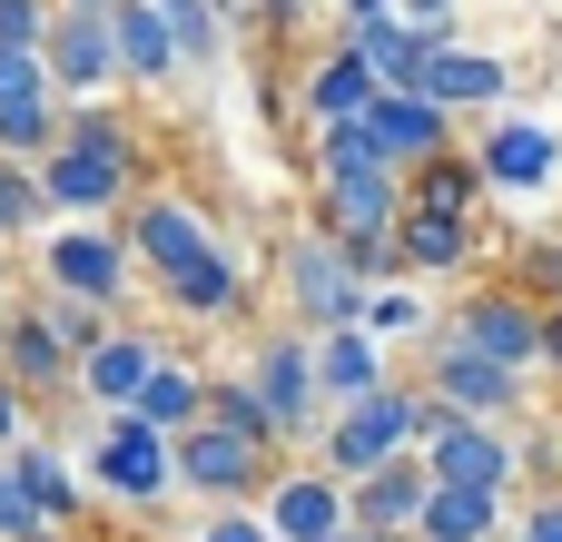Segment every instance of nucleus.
<instances>
[{
  "label": "nucleus",
  "mask_w": 562,
  "mask_h": 542,
  "mask_svg": "<svg viewBox=\"0 0 562 542\" xmlns=\"http://www.w3.org/2000/svg\"><path fill=\"white\" fill-rule=\"evenodd\" d=\"M138 138H128V118L109 109V99H79V109H59V138H49V158H40V188H49V207L59 217H119L138 188Z\"/></svg>",
  "instance_id": "1"
},
{
  "label": "nucleus",
  "mask_w": 562,
  "mask_h": 542,
  "mask_svg": "<svg viewBox=\"0 0 562 542\" xmlns=\"http://www.w3.org/2000/svg\"><path fill=\"white\" fill-rule=\"evenodd\" d=\"M30 257H40V286L79 296V306H128V286H138V257H128V237L109 217H89V227L59 217V227L30 237Z\"/></svg>",
  "instance_id": "2"
},
{
  "label": "nucleus",
  "mask_w": 562,
  "mask_h": 542,
  "mask_svg": "<svg viewBox=\"0 0 562 542\" xmlns=\"http://www.w3.org/2000/svg\"><path fill=\"white\" fill-rule=\"evenodd\" d=\"M277 296H286V326H296V336H336V326L366 316V286L346 276V257H336L326 227H296V237L277 247Z\"/></svg>",
  "instance_id": "3"
},
{
  "label": "nucleus",
  "mask_w": 562,
  "mask_h": 542,
  "mask_svg": "<svg viewBox=\"0 0 562 542\" xmlns=\"http://www.w3.org/2000/svg\"><path fill=\"white\" fill-rule=\"evenodd\" d=\"M168 474H178V494H198V504H257L267 494V444H247V434H227V425H188V434H168Z\"/></svg>",
  "instance_id": "4"
},
{
  "label": "nucleus",
  "mask_w": 562,
  "mask_h": 542,
  "mask_svg": "<svg viewBox=\"0 0 562 542\" xmlns=\"http://www.w3.org/2000/svg\"><path fill=\"white\" fill-rule=\"evenodd\" d=\"M119 237H128V257H138V276H148V286L217 247V227H207V207H198L188 188H138V197L119 207Z\"/></svg>",
  "instance_id": "5"
},
{
  "label": "nucleus",
  "mask_w": 562,
  "mask_h": 542,
  "mask_svg": "<svg viewBox=\"0 0 562 542\" xmlns=\"http://www.w3.org/2000/svg\"><path fill=\"white\" fill-rule=\"evenodd\" d=\"M89 484L109 494V504H168L178 494V474H168V434L158 425H138V415H99V434H89Z\"/></svg>",
  "instance_id": "6"
},
{
  "label": "nucleus",
  "mask_w": 562,
  "mask_h": 542,
  "mask_svg": "<svg viewBox=\"0 0 562 542\" xmlns=\"http://www.w3.org/2000/svg\"><path fill=\"white\" fill-rule=\"evenodd\" d=\"M237 375L257 385V405H267V434H277V444H296V434H316V425H326V405H316V346H306L296 326H277Z\"/></svg>",
  "instance_id": "7"
},
{
  "label": "nucleus",
  "mask_w": 562,
  "mask_h": 542,
  "mask_svg": "<svg viewBox=\"0 0 562 542\" xmlns=\"http://www.w3.org/2000/svg\"><path fill=\"white\" fill-rule=\"evenodd\" d=\"M425 346H435V355H425V395H435L454 425H504V415L524 405V375H514V365H494V355L454 346L445 326H435Z\"/></svg>",
  "instance_id": "8"
},
{
  "label": "nucleus",
  "mask_w": 562,
  "mask_h": 542,
  "mask_svg": "<svg viewBox=\"0 0 562 542\" xmlns=\"http://www.w3.org/2000/svg\"><path fill=\"white\" fill-rule=\"evenodd\" d=\"M40 69H49V99L79 109V99H109L119 79V49H109V10H49V39H40Z\"/></svg>",
  "instance_id": "9"
},
{
  "label": "nucleus",
  "mask_w": 562,
  "mask_h": 542,
  "mask_svg": "<svg viewBox=\"0 0 562 542\" xmlns=\"http://www.w3.org/2000/svg\"><path fill=\"white\" fill-rule=\"evenodd\" d=\"M454 346H474V355H494V365H543V306H524V296H504V286H484V296H464L454 316H435Z\"/></svg>",
  "instance_id": "10"
},
{
  "label": "nucleus",
  "mask_w": 562,
  "mask_h": 542,
  "mask_svg": "<svg viewBox=\"0 0 562 542\" xmlns=\"http://www.w3.org/2000/svg\"><path fill=\"white\" fill-rule=\"evenodd\" d=\"M257 513H267L277 542H336L346 533V484L316 474V464H277L267 494H257Z\"/></svg>",
  "instance_id": "11"
},
{
  "label": "nucleus",
  "mask_w": 562,
  "mask_h": 542,
  "mask_svg": "<svg viewBox=\"0 0 562 542\" xmlns=\"http://www.w3.org/2000/svg\"><path fill=\"white\" fill-rule=\"evenodd\" d=\"M346 49L366 59V79H375V89H425V59L445 49V20L375 10V20H346Z\"/></svg>",
  "instance_id": "12"
},
{
  "label": "nucleus",
  "mask_w": 562,
  "mask_h": 542,
  "mask_svg": "<svg viewBox=\"0 0 562 542\" xmlns=\"http://www.w3.org/2000/svg\"><path fill=\"white\" fill-rule=\"evenodd\" d=\"M366 138H375V158H385L395 178H415L425 158H445V148H454V118H445L425 89H375V109H366Z\"/></svg>",
  "instance_id": "13"
},
{
  "label": "nucleus",
  "mask_w": 562,
  "mask_h": 542,
  "mask_svg": "<svg viewBox=\"0 0 562 542\" xmlns=\"http://www.w3.org/2000/svg\"><path fill=\"white\" fill-rule=\"evenodd\" d=\"M415 464H425V484H464V494H504L524 474V454H514L504 425H445Z\"/></svg>",
  "instance_id": "14"
},
{
  "label": "nucleus",
  "mask_w": 562,
  "mask_h": 542,
  "mask_svg": "<svg viewBox=\"0 0 562 542\" xmlns=\"http://www.w3.org/2000/svg\"><path fill=\"white\" fill-rule=\"evenodd\" d=\"M168 346L148 336V326H109L89 355H79V375H69V395H89L99 415H128V395L148 385V365H158Z\"/></svg>",
  "instance_id": "15"
},
{
  "label": "nucleus",
  "mask_w": 562,
  "mask_h": 542,
  "mask_svg": "<svg viewBox=\"0 0 562 542\" xmlns=\"http://www.w3.org/2000/svg\"><path fill=\"white\" fill-rule=\"evenodd\" d=\"M0 375H10V385L30 395V415H40V405H59V395H69V375H79V365H69V346L40 326V306H10V316H0Z\"/></svg>",
  "instance_id": "16"
},
{
  "label": "nucleus",
  "mask_w": 562,
  "mask_h": 542,
  "mask_svg": "<svg viewBox=\"0 0 562 542\" xmlns=\"http://www.w3.org/2000/svg\"><path fill=\"white\" fill-rule=\"evenodd\" d=\"M415 513H425V464L395 454L375 474L346 484V533H385V542H415Z\"/></svg>",
  "instance_id": "17"
},
{
  "label": "nucleus",
  "mask_w": 562,
  "mask_h": 542,
  "mask_svg": "<svg viewBox=\"0 0 562 542\" xmlns=\"http://www.w3.org/2000/svg\"><path fill=\"white\" fill-rule=\"evenodd\" d=\"M464 158L484 168V197H494V188H553V178H562V138H553V128H533V118H494Z\"/></svg>",
  "instance_id": "18"
},
{
  "label": "nucleus",
  "mask_w": 562,
  "mask_h": 542,
  "mask_svg": "<svg viewBox=\"0 0 562 542\" xmlns=\"http://www.w3.org/2000/svg\"><path fill=\"white\" fill-rule=\"evenodd\" d=\"M395 217H405V178H316V227L346 247V237H395Z\"/></svg>",
  "instance_id": "19"
},
{
  "label": "nucleus",
  "mask_w": 562,
  "mask_h": 542,
  "mask_svg": "<svg viewBox=\"0 0 562 542\" xmlns=\"http://www.w3.org/2000/svg\"><path fill=\"white\" fill-rule=\"evenodd\" d=\"M158 306L188 316V326H227V316L247 306V267H237L227 247H207V257H188L178 276H158Z\"/></svg>",
  "instance_id": "20"
},
{
  "label": "nucleus",
  "mask_w": 562,
  "mask_h": 542,
  "mask_svg": "<svg viewBox=\"0 0 562 542\" xmlns=\"http://www.w3.org/2000/svg\"><path fill=\"white\" fill-rule=\"evenodd\" d=\"M316 346V405L336 415V405H366L375 385H395L385 375V346L366 336V326H336V336H306Z\"/></svg>",
  "instance_id": "21"
},
{
  "label": "nucleus",
  "mask_w": 562,
  "mask_h": 542,
  "mask_svg": "<svg viewBox=\"0 0 562 542\" xmlns=\"http://www.w3.org/2000/svg\"><path fill=\"white\" fill-rule=\"evenodd\" d=\"M109 49H119V79H138V89H168V69H178L158 0H109Z\"/></svg>",
  "instance_id": "22"
},
{
  "label": "nucleus",
  "mask_w": 562,
  "mask_h": 542,
  "mask_svg": "<svg viewBox=\"0 0 562 542\" xmlns=\"http://www.w3.org/2000/svg\"><path fill=\"white\" fill-rule=\"evenodd\" d=\"M296 99H306V118H316V128H346V118H366V109H375V79H366V59L336 39V49H316V59H306V89H296Z\"/></svg>",
  "instance_id": "23"
},
{
  "label": "nucleus",
  "mask_w": 562,
  "mask_h": 542,
  "mask_svg": "<svg viewBox=\"0 0 562 542\" xmlns=\"http://www.w3.org/2000/svg\"><path fill=\"white\" fill-rule=\"evenodd\" d=\"M395 267H405V276H454V267H474V217L405 207V217H395Z\"/></svg>",
  "instance_id": "24"
},
{
  "label": "nucleus",
  "mask_w": 562,
  "mask_h": 542,
  "mask_svg": "<svg viewBox=\"0 0 562 542\" xmlns=\"http://www.w3.org/2000/svg\"><path fill=\"white\" fill-rule=\"evenodd\" d=\"M0 464H10V484L40 504V523H49V533H69V523L89 513V484L69 474V454H49V444H10Z\"/></svg>",
  "instance_id": "25"
},
{
  "label": "nucleus",
  "mask_w": 562,
  "mask_h": 542,
  "mask_svg": "<svg viewBox=\"0 0 562 542\" xmlns=\"http://www.w3.org/2000/svg\"><path fill=\"white\" fill-rule=\"evenodd\" d=\"M128 415H138V425H158V434H188V425L207 415V375H198V355H158V365H148V385L128 395Z\"/></svg>",
  "instance_id": "26"
},
{
  "label": "nucleus",
  "mask_w": 562,
  "mask_h": 542,
  "mask_svg": "<svg viewBox=\"0 0 562 542\" xmlns=\"http://www.w3.org/2000/svg\"><path fill=\"white\" fill-rule=\"evenodd\" d=\"M425 99H435L445 118H454V109H494V99H504V59H494V49H454V39H445V49L425 59Z\"/></svg>",
  "instance_id": "27"
},
{
  "label": "nucleus",
  "mask_w": 562,
  "mask_h": 542,
  "mask_svg": "<svg viewBox=\"0 0 562 542\" xmlns=\"http://www.w3.org/2000/svg\"><path fill=\"white\" fill-rule=\"evenodd\" d=\"M415 542H504V494H464V484H425Z\"/></svg>",
  "instance_id": "28"
},
{
  "label": "nucleus",
  "mask_w": 562,
  "mask_h": 542,
  "mask_svg": "<svg viewBox=\"0 0 562 542\" xmlns=\"http://www.w3.org/2000/svg\"><path fill=\"white\" fill-rule=\"evenodd\" d=\"M405 207H435V217H484V168H474L464 148H445V158H425V168L405 178Z\"/></svg>",
  "instance_id": "29"
},
{
  "label": "nucleus",
  "mask_w": 562,
  "mask_h": 542,
  "mask_svg": "<svg viewBox=\"0 0 562 542\" xmlns=\"http://www.w3.org/2000/svg\"><path fill=\"white\" fill-rule=\"evenodd\" d=\"M375 346H395V336H435V306L415 296V276H385V286H366V316H356Z\"/></svg>",
  "instance_id": "30"
},
{
  "label": "nucleus",
  "mask_w": 562,
  "mask_h": 542,
  "mask_svg": "<svg viewBox=\"0 0 562 542\" xmlns=\"http://www.w3.org/2000/svg\"><path fill=\"white\" fill-rule=\"evenodd\" d=\"M158 20H168V39H178V69H217V59H227V20H217L207 0H158Z\"/></svg>",
  "instance_id": "31"
},
{
  "label": "nucleus",
  "mask_w": 562,
  "mask_h": 542,
  "mask_svg": "<svg viewBox=\"0 0 562 542\" xmlns=\"http://www.w3.org/2000/svg\"><path fill=\"white\" fill-rule=\"evenodd\" d=\"M0 207H10V237L59 227V207H49V188H40V168H30V158H0Z\"/></svg>",
  "instance_id": "32"
},
{
  "label": "nucleus",
  "mask_w": 562,
  "mask_h": 542,
  "mask_svg": "<svg viewBox=\"0 0 562 542\" xmlns=\"http://www.w3.org/2000/svg\"><path fill=\"white\" fill-rule=\"evenodd\" d=\"M385 158H375V138H366V118H346V128H316V178H375ZM395 178V168H385Z\"/></svg>",
  "instance_id": "33"
},
{
  "label": "nucleus",
  "mask_w": 562,
  "mask_h": 542,
  "mask_svg": "<svg viewBox=\"0 0 562 542\" xmlns=\"http://www.w3.org/2000/svg\"><path fill=\"white\" fill-rule=\"evenodd\" d=\"M207 425H227V434H247V444H277V434H267V405H257L247 375H207Z\"/></svg>",
  "instance_id": "34"
},
{
  "label": "nucleus",
  "mask_w": 562,
  "mask_h": 542,
  "mask_svg": "<svg viewBox=\"0 0 562 542\" xmlns=\"http://www.w3.org/2000/svg\"><path fill=\"white\" fill-rule=\"evenodd\" d=\"M40 326H49V336L69 346V365H79V355L109 336V306H79V296H49V286H40Z\"/></svg>",
  "instance_id": "35"
},
{
  "label": "nucleus",
  "mask_w": 562,
  "mask_h": 542,
  "mask_svg": "<svg viewBox=\"0 0 562 542\" xmlns=\"http://www.w3.org/2000/svg\"><path fill=\"white\" fill-rule=\"evenodd\" d=\"M198 542H277V533H267V513H257V504H217V513L198 523Z\"/></svg>",
  "instance_id": "36"
},
{
  "label": "nucleus",
  "mask_w": 562,
  "mask_h": 542,
  "mask_svg": "<svg viewBox=\"0 0 562 542\" xmlns=\"http://www.w3.org/2000/svg\"><path fill=\"white\" fill-rule=\"evenodd\" d=\"M49 39V0H0V49H40Z\"/></svg>",
  "instance_id": "37"
},
{
  "label": "nucleus",
  "mask_w": 562,
  "mask_h": 542,
  "mask_svg": "<svg viewBox=\"0 0 562 542\" xmlns=\"http://www.w3.org/2000/svg\"><path fill=\"white\" fill-rule=\"evenodd\" d=\"M10 444H30V395L0 375V454H10Z\"/></svg>",
  "instance_id": "38"
},
{
  "label": "nucleus",
  "mask_w": 562,
  "mask_h": 542,
  "mask_svg": "<svg viewBox=\"0 0 562 542\" xmlns=\"http://www.w3.org/2000/svg\"><path fill=\"white\" fill-rule=\"evenodd\" d=\"M514 542H562V494H543V504H524V523H514Z\"/></svg>",
  "instance_id": "39"
},
{
  "label": "nucleus",
  "mask_w": 562,
  "mask_h": 542,
  "mask_svg": "<svg viewBox=\"0 0 562 542\" xmlns=\"http://www.w3.org/2000/svg\"><path fill=\"white\" fill-rule=\"evenodd\" d=\"M257 20H267V30H296V20H306V0H257Z\"/></svg>",
  "instance_id": "40"
},
{
  "label": "nucleus",
  "mask_w": 562,
  "mask_h": 542,
  "mask_svg": "<svg viewBox=\"0 0 562 542\" xmlns=\"http://www.w3.org/2000/svg\"><path fill=\"white\" fill-rule=\"evenodd\" d=\"M533 276H543V296L562 306V247H543V257H533Z\"/></svg>",
  "instance_id": "41"
},
{
  "label": "nucleus",
  "mask_w": 562,
  "mask_h": 542,
  "mask_svg": "<svg viewBox=\"0 0 562 542\" xmlns=\"http://www.w3.org/2000/svg\"><path fill=\"white\" fill-rule=\"evenodd\" d=\"M543 365L562 375V306H543Z\"/></svg>",
  "instance_id": "42"
},
{
  "label": "nucleus",
  "mask_w": 562,
  "mask_h": 542,
  "mask_svg": "<svg viewBox=\"0 0 562 542\" xmlns=\"http://www.w3.org/2000/svg\"><path fill=\"white\" fill-rule=\"evenodd\" d=\"M395 10H405V20H445L454 0H395Z\"/></svg>",
  "instance_id": "43"
},
{
  "label": "nucleus",
  "mask_w": 562,
  "mask_h": 542,
  "mask_svg": "<svg viewBox=\"0 0 562 542\" xmlns=\"http://www.w3.org/2000/svg\"><path fill=\"white\" fill-rule=\"evenodd\" d=\"M375 10H395V0H346V20H375Z\"/></svg>",
  "instance_id": "44"
},
{
  "label": "nucleus",
  "mask_w": 562,
  "mask_h": 542,
  "mask_svg": "<svg viewBox=\"0 0 562 542\" xmlns=\"http://www.w3.org/2000/svg\"><path fill=\"white\" fill-rule=\"evenodd\" d=\"M10 306H20V296H10V267H0V316H10Z\"/></svg>",
  "instance_id": "45"
},
{
  "label": "nucleus",
  "mask_w": 562,
  "mask_h": 542,
  "mask_svg": "<svg viewBox=\"0 0 562 542\" xmlns=\"http://www.w3.org/2000/svg\"><path fill=\"white\" fill-rule=\"evenodd\" d=\"M0 247H10V207H0Z\"/></svg>",
  "instance_id": "46"
},
{
  "label": "nucleus",
  "mask_w": 562,
  "mask_h": 542,
  "mask_svg": "<svg viewBox=\"0 0 562 542\" xmlns=\"http://www.w3.org/2000/svg\"><path fill=\"white\" fill-rule=\"evenodd\" d=\"M336 542H346V533H336Z\"/></svg>",
  "instance_id": "47"
}]
</instances>
